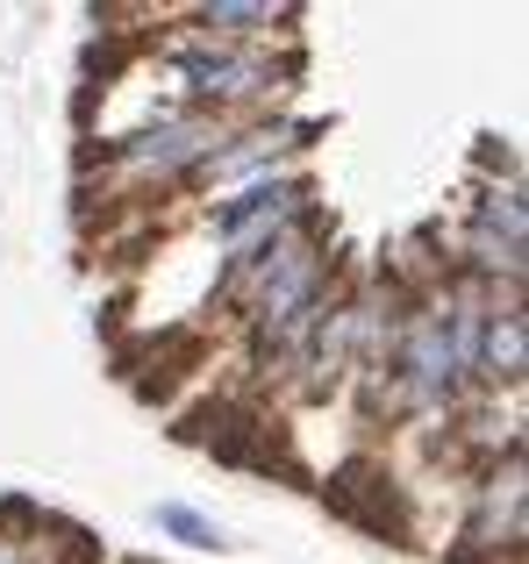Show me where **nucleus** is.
<instances>
[{
	"label": "nucleus",
	"instance_id": "f03ea898",
	"mask_svg": "<svg viewBox=\"0 0 529 564\" xmlns=\"http://www.w3.org/2000/svg\"><path fill=\"white\" fill-rule=\"evenodd\" d=\"M215 129L208 122H172V129H151V137H137L129 143V165H143V172H180V165H201V158H215Z\"/></svg>",
	"mask_w": 529,
	"mask_h": 564
},
{
	"label": "nucleus",
	"instance_id": "423d86ee",
	"mask_svg": "<svg viewBox=\"0 0 529 564\" xmlns=\"http://www.w3.org/2000/svg\"><path fill=\"white\" fill-rule=\"evenodd\" d=\"M201 22L223 29V36H244V29L272 22V8H258V0H208V8H201Z\"/></svg>",
	"mask_w": 529,
	"mask_h": 564
},
{
	"label": "nucleus",
	"instance_id": "7ed1b4c3",
	"mask_svg": "<svg viewBox=\"0 0 529 564\" xmlns=\"http://www.w3.org/2000/svg\"><path fill=\"white\" fill-rule=\"evenodd\" d=\"M180 72H186V86L208 94V100H244V94L264 86V65L258 57H237V51H186Z\"/></svg>",
	"mask_w": 529,
	"mask_h": 564
},
{
	"label": "nucleus",
	"instance_id": "20e7f679",
	"mask_svg": "<svg viewBox=\"0 0 529 564\" xmlns=\"http://www.w3.org/2000/svg\"><path fill=\"white\" fill-rule=\"evenodd\" d=\"M479 379L522 386V315H516V307L479 315Z\"/></svg>",
	"mask_w": 529,
	"mask_h": 564
},
{
	"label": "nucleus",
	"instance_id": "39448f33",
	"mask_svg": "<svg viewBox=\"0 0 529 564\" xmlns=\"http://www.w3.org/2000/svg\"><path fill=\"white\" fill-rule=\"evenodd\" d=\"M158 529H165V536H180V543H194V551H223V529H215L208 514L180 508V500H165V508H158Z\"/></svg>",
	"mask_w": 529,
	"mask_h": 564
},
{
	"label": "nucleus",
	"instance_id": "f257e3e1",
	"mask_svg": "<svg viewBox=\"0 0 529 564\" xmlns=\"http://www.w3.org/2000/svg\"><path fill=\"white\" fill-rule=\"evenodd\" d=\"M301 200H307V186H293V180H279V186H251V193H237V200L215 207V236H229V243H251V229L279 236V221H287Z\"/></svg>",
	"mask_w": 529,
	"mask_h": 564
}]
</instances>
